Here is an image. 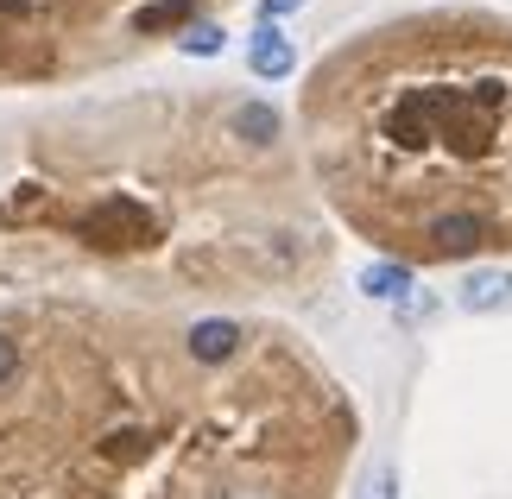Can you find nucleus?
I'll return each mask as SVG.
<instances>
[{
  "instance_id": "f03ea898",
  "label": "nucleus",
  "mask_w": 512,
  "mask_h": 499,
  "mask_svg": "<svg viewBox=\"0 0 512 499\" xmlns=\"http://www.w3.org/2000/svg\"><path fill=\"white\" fill-rule=\"evenodd\" d=\"M456 304H462L468 316H500V310H512V272H500V266L468 272L462 291H456Z\"/></svg>"
},
{
  "instance_id": "1a4fd4ad",
  "label": "nucleus",
  "mask_w": 512,
  "mask_h": 499,
  "mask_svg": "<svg viewBox=\"0 0 512 499\" xmlns=\"http://www.w3.org/2000/svg\"><path fill=\"white\" fill-rule=\"evenodd\" d=\"M361 499H399V468L380 462V468H373L367 481H361Z\"/></svg>"
},
{
  "instance_id": "9b49d317",
  "label": "nucleus",
  "mask_w": 512,
  "mask_h": 499,
  "mask_svg": "<svg viewBox=\"0 0 512 499\" xmlns=\"http://www.w3.org/2000/svg\"><path fill=\"white\" fill-rule=\"evenodd\" d=\"M19 373V348L7 342V335H0V386H7V379Z\"/></svg>"
},
{
  "instance_id": "423d86ee",
  "label": "nucleus",
  "mask_w": 512,
  "mask_h": 499,
  "mask_svg": "<svg viewBox=\"0 0 512 499\" xmlns=\"http://www.w3.org/2000/svg\"><path fill=\"white\" fill-rule=\"evenodd\" d=\"M196 0H152V7L133 13V32H165V26H190Z\"/></svg>"
},
{
  "instance_id": "6e6552de",
  "label": "nucleus",
  "mask_w": 512,
  "mask_h": 499,
  "mask_svg": "<svg viewBox=\"0 0 512 499\" xmlns=\"http://www.w3.org/2000/svg\"><path fill=\"white\" fill-rule=\"evenodd\" d=\"M222 45H228L222 26H184V38H177V51H184V57H222Z\"/></svg>"
},
{
  "instance_id": "39448f33",
  "label": "nucleus",
  "mask_w": 512,
  "mask_h": 499,
  "mask_svg": "<svg viewBox=\"0 0 512 499\" xmlns=\"http://www.w3.org/2000/svg\"><path fill=\"white\" fill-rule=\"evenodd\" d=\"M184 342H190V361L215 367V361H228V354L241 348V323H228V316H209V323H196Z\"/></svg>"
},
{
  "instance_id": "f257e3e1",
  "label": "nucleus",
  "mask_w": 512,
  "mask_h": 499,
  "mask_svg": "<svg viewBox=\"0 0 512 499\" xmlns=\"http://www.w3.org/2000/svg\"><path fill=\"white\" fill-rule=\"evenodd\" d=\"M405 38L336 70L329 95L317 89V165L354 222L411 253L456 215L500 247L512 234V51L487 32Z\"/></svg>"
},
{
  "instance_id": "7ed1b4c3",
  "label": "nucleus",
  "mask_w": 512,
  "mask_h": 499,
  "mask_svg": "<svg viewBox=\"0 0 512 499\" xmlns=\"http://www.w3.org/2000/svg\"><path fill=\"white\" fill-rule=\"evenodd\" d=\"M247 70L260 76V83H279V76L298 70V45H291L279 26H260V38L247 45Z\"/></svg>"
},
{
  "instance_id": "9d476101",
  "label": "nucleus",
  "mask_w": 512,
  "mask_h": 499,
  "mask_svg": "<svg viewBox=\"0 0 512 499\" xmlns=\"http://www.w3.org/2000/svg\"><path fill=\"white\" fill-rule=\"evenodd\" d=\"M304 0H260V26H272V19H285V13H298Z\"/></svg>"
},
{
  "instance_id": "0eeeda50",
  "label": "nucleus",
  "mask_w": 512,
  "mask_h": 499,
  "mask_svg": "<svg viewBox=\"0 0 512 499\" xmlns=\"http://www.w3.org/2000/svg\"><path fill=\"white\" fill-rule=\"evenodd\" d=\"M228 121H234V133H241V139H253V146H266V139L279 133V114H272L266 102H241Z\"/></svg>"
},
{
  "instance_id": "20e7f679",
  "label": "nucleus",
  "mask_w": 512,
  "mask_h": 499,
  "mask_svg": "<svg viewBox=\"0 0 512 499\" xmlns=\"http://www.w3.org/2000/svg\"><path fill=\"white\" fill-rule=\"evenodd\" d=\"M361 291L373 297V304H405V297L418 291V278H411V266H399V259H367Z\"/></svg>"
}]
</instances>
